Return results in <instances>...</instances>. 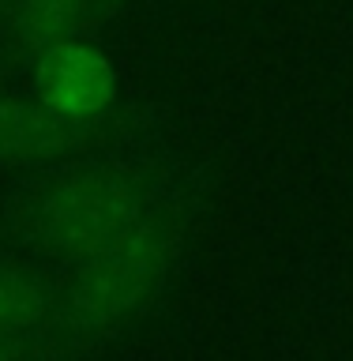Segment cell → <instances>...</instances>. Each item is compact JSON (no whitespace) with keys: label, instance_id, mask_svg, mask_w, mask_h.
<instances>
[{"label":"cell","instance_id":"6da1fadb","mask_svg":"<svg viewBox=\"0 0 353 361\" xmlns=\"http://www.w3.org/2000/svg\"><path fill=\"white\" fill-rule=\"evenodd\" d=\"M173 230L162 219H147L124 241L79 259L75 279L68 282L56 320L64 335L94 338L124 327L140 316L166 286L173 264Z\"/></svg>","mask_w":353,"mask_h":361},{"label":"cell","instance_id":"7a4b0ae2","mask_svg":"<svg viewBox=\"0 0 353 361\" xmlns=\"http://www.w3.org/2000/svg\"><path fill=\"white\" fill-rule=\"evenodd\" d=\"M147 219L143 192L113 169H75L53 180L30 207V237L42 252L87 259L124 241Z\"/></svg>","mask_w":353,"mask_h":361},{"label":"cell","instance_id":"3957f363","mask_svg":"<svg viewBox=\"0 0 353 361\" xmlns=\"http://www.w3.org/2000/svg\"><path fill=\"white\" fill-rule=\"evenodd\" d=\"M34 90L53 113L68 121H94L117 98V72L90 42L61 38L34 61Z\"/></svg>","mask_w":353,"mask_h":361},{"label":"cell","instance_id":"277c9868","mask_svg":"<svg viewBox=\"0 0 353 361\" xmlns=\"http://www.w3.org/2000/svg\"><path fill=\"white\" fill-rule=\"evenodd\" d=\"M83 128V121H68L45 102L0 94V162H53L75 151Z\"/></svg>","mask_w":353,"mask_h":361},{"label":"cell","instance_id":"5b68a950","mask_svg":"<svg viewBox=\"0 0 353 361\" xmlns=\"http://www.w3.org/2000/svg\"><path fill=\"white\" fill-rule=\"evenodd\" d=\"M53 301L49 290L19 264H4L0 259V338H16L27 346L30 335L49 320Z\"/></svg>","mask_w":353,"mask_h":361},{"label":"cell","instance_id":"8992f818","mask_svg":"<svg viewBox=\"0 0 353 361\" xmlns=\"http://www.w3.org/2000/svg\"><path fill=\"white\" fill-rule=\"evenodd\" d=\"M87 0H19L11 16V38L19 49L42 53L53 42L68 38V30L83 19Z\"/></svg>","mask_w":353,"mask_h":361},{"label":"cell","instance_id":"52a82bcc","mask_svg":"<svg viewBox=\"0 0 353 361\" xmlns=\"http://www.w3.org/2000/svg\"><path fill=\"white\" fill-rule=\"evenodd\" d=\"M23 343H16V338H0V357H16V354H23Z\"/></svg>","mask_w":353,"mask_h":361}]
</instances>
